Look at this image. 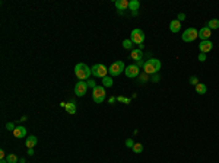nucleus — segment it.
Segmentation results:
<instances>
[{
	"mask_svg": "<svg viewBox=\"0 0 219 163\" xmlns=\"http://www.w3.org/2000/svg\"><path fill=\"white\" fill-rule=\"evenodd\" d=\"M75 74H76V77L79 80H85L86 82L89 79V76L92 74V72H91V68L85 63H79V64L75 66Z\"/></svg>",
	"mask_w": 219,
	"mask_h": 163,
	"instance_id": "f257e3e1",
	"label": "nucleus"
},
{
	"mask_svg": "<svg viewBox=\"0 0 219 163\" xmlns=\"http://www.w3.org/2000/svg\"><path fill=\"white\" fill-rule=\"evenodd\" d=\"M143 70L146 74H156L161 70V61L158 58H149L143 64Z\"/></svg>",
	"mask_w": 219,
	"mask_h": 163,
	"instance_id": "f03ea898",
	"label": "nucleus"
},
{
	"mask_svg": "<svg viewBox=\"0 0 219 163\" xmlns=\"http://www.w3.org/2000/svg\"><path fill=\"white\" fill-rule=\"evenodd\" d=\"M105 96H107V93H105V87L104 86H96L95 89L92 90V99H94V102L95 103H102V102L105 101Z\"/></svg>",
	"mask_w": 219,
	"mask_h": 163,
	"instance_id": "7ed1b4c3",
	"label": "nucleus"
},
{
	"mask_svg": "<svg viewBox=\"0 0 219 163\" xmlns=\"http://www.w3.org/2000/svg\"><path fill=\"white\" fill-rule=\"evenodd\" d=\"M130 41H132L133 44H137V45L143 44V41H145V32L139 28L133 29L132 34H130Z\"/></svg>",
	"mask_w": 219,
	"mask_h": 163,
	"instance_id": "20e7f679",
	"label": "nucleus"
},
{
	"mask_svg": "<svg viewBox=\"0 0 219 163\" xmlns=\"http://www.w3.org/2000/svg\"><path fill=\"white\" fill-rule=\"evenodd\" d=\"M124 70H126V67H124L123 61H114L111 66L108 67V73L111 74V76H120Z\"/></svg>",
	"mask_w": 219,
	"mask_h": 163,
	"instance_id": "39448f33",
	"label": "nucleus"
},
{
	"mask_svg": "<svg viewBox=\"0 0 219 163\" xmlns=\"http://www.w3.org/2000/svg\"><path fill=\"white\" fill-rule=\"evenodd\" d=\"M199 37V31L196 28H187L184 31V34L181 35V40L184 41V42H191V41H194Z\"/></svg>",
	"mask_w": 219,
	"mask_h": 163,
	"instance_id": "423d86ee",
	"label": "nucleus"
},
{
	"mask_svg": "<svg viewBox=\"0 0 219 163\" xmlns=\"http://www.w3.org/2000/svg\"><path fill=\"white\" fill-rule=\"evenodd\" d=\"M91 72H92V74H94L95 77H101V79H104L108 73V68L105 67L104 64H95V66H92Z\"/></svg>",
	"mask_w": 219,
	"mask_h": 163,
	"instance_id": "0eeeda50",
	"label": "nucleus"
},
{
	"mask_svg": "<svg viewBox=\"0 0 219 163\" xmlns=\"http://www.w3.org/2000/svg\"><path fill=\"white\" fill-rule=\"evenodd\" d=\"M88 83L86 82H83V80H79L78 83H76V86H75V93H76V96H79V98H82V96L86 95V92H88Z\"/></svg>",
	"mask_w": 219,
	"mask_h": 163,
	"instance_id": "6e6552de",
	"label": "nucleus"
},
{
	"mask_svg": "<svg viewBox=\"0 0 219 163\" xmlns=\"http://www.w3.org/2000/svg\"><path fill=\"white\" fill-rule=\"evenodd\" d=\"M124 73H126V76H127V77L133 79V77H137V76L140 74V70H139V66H137V64H130V66H127V67H126Z\"/></svg>",
	"mask_w": 219,
	"mask_h": 163,
	"instance_id": "1a4fd4ad",
	"label": "nucleus"
},
{
	"mask_svg": "<svg viewBox=\"0 0 219 163\" xmlns=\"http://www.w3.org/2000/svg\"><path fill=\"white\" fill-rule=\"evenodd\" d=\"M212 48H213V44L210 42V41H202L200 44H199V50H200V52H203V54H208L209 51H212Z\"/></svg>",
	"mask_w": 219,
	"mask_h": 163,
	"instance_id": "9d476101",
	"label": "nucleus"
},
{
	"mask_svg": "<svg viewBox=\"0 0 219 163\" xmlns=\"http://www.w3.org/2000/svg\"><path fill=\"white\" fill-rule=\"evenodd\" d=\"M210 35H212V31H210L208 26H205V28H202L199 31V38L202 41H208L209 38H210Z\"/></svg>",
	"mask_w": 219,
	"mask_h": 163,
	"instance_id": "9b49d317",
	"label": "nucleus"
},
{
	"mask_svg": "<svg viewBox=\"0 0 219 163\" xmlns=\"http://www.w3.org/2000/svg\"><path fill=\"white\" fill-rule=\"evenodd\" d=\"M13 135H15L16 138H23V137L26 135V128L22 127V125H18L16 128L13 130Z\"/></svg>",
	"mask_w": 219,
	"mask_h": 163,
	"instance_id": "f8f14e48",
	"label": "nucleus"
},
{
	"mask_svg": "<svg viewBox=\"0 0 219 163\" xmlns=\"http://www.w3.org/2000/svg\"><path fill=\"white\" fill-rule=\"evenodd\" d=\"M114 6L118 10H126V9H129V0H117L114 3Z\"/></svg>",
	"mask_w": 219,
	"mask_h": 163,
	"instance_id": "ddd939ff",
	"label": "nucleus"
},
{
	"mask_svg": "<svg viewBox=\"0 0 219 163\" xmlns=\"http://www.w3.org/2000/svg\"><path fill=\"white\" fill-rule=\"evenodd\" d=\"M169 29H171V32H180L181 31V22L180 21H177V19L171 21V23H169Z\"/></svg>",
	"mask_w": 219,
	"mask_h": 163,
	"instance_id": "4468645a",
	"label": "nucleus"
},
{
	"mask_svg": "<svg viewBox=\"0 0 219 163\" xmlns=\"http://www.w3.org/2000/svg\"><path fill=\"white\" fill-rule=\"evenodd\" d=\"M37 143H38V138L35 135H29L28 138H26V141H25V144H26L28 149H34L37 146Z\"/></svg>",
	"mask_w": 219,
	"mask_h": 163,
	"instance_id": "2eb2a0df",
	"label": "nucleus"
},
{
	"mask_svg": "<svg viewBox=\"0 0 219 163\" xmlns=\"http://www.w3.org/2000/svg\"><path fill=\"white\" fill-rule=\"evenodd\" d=\"M139 7H140V3H139L137 0H130V2H129V9L133 12V15H136V13H137Z\"/></svg>",
	"mask_w": 219,
	"mask_h": 163,
	"instance_id": "dca6fc26",
	"label": "nucleus"
},
{
	"mask_svg": "<svg viewBox=\"0 0 219 163\" xmlns=\"http://www.w3.org/2000/svg\"><path fill=\"white\" fill-rule=\"evenodd\" d=\"M142 57H143V52L142 50H132V58L136 60V61H140Z\"/></svg>",
	"mask_w": 219,
	"mask_h": 163,
	"instance_id": "f3484780",
	"label": "nucleus"
},
{
	"mask_svg": "<svg viewBox=\"0 0 219 163\" xmlns=\"http://www.w3.org/2000/svg\"><path fill=\"white\" fill-rule=\"evenodd\" d=\"M196 92L199 93V95H205L206 92H208V86L205 83H199L196 84Z\"/></svg>",
	"mask_w": 219,
	"mask_h": 163,
	"instance_id": "a211bd4d",
	"label": "nucleus"
},
{
	"mask_svg": "<svg viewBox=\"0 0 219 163\" xmlns=\"http://www.w3.org/2000/svg\"><path fill=\"white\" fill-rule=\"evenodd\" d=\"M66 111H67V114H72V115H75L76 114V105H75V102H69V103H66Z\"/></svg>",
	"mask_w": 219,
	"mask_h": 163,
	"instance_id": "6ab92c4d",
	"label": "nucleus"
},
{
	"mask_svg": "<svg viewBox=\"0 0 219 163\" xmlns=\"http://www.w3.org/2000/svg\"><path fill=\"white\" fill-rule=\"evenodd\" d=\"M208 28L212 31V29H218L219 28V19H210L208 22Z\"/></svg>",
	"mask_w": 219,
	"mask_h": 163,
	"instance_id": "aec40b11",
	"label": "nucleus"
},
{
	"mask_svg": "<svg viewBox=\"0 0 219 163\" xmlns=\"http://www.w3.org/2000/svg\"><path fill=\"white\" fill-rule=\"evenodd\" d=\"M102 86H104V87H111L112 86V77L105 76V77L102 79Z\"/></svg>",
	"mask_w": 219,
	"mask_h": 163,
	"instance_id": "412c9836",
	"label": "nucleus"
},
{
	"mask_svg": "<svg viewBox=\"0 0 219 163\" xmlns=\"http://www.w3.org/2000/svg\"><path fill=\"white\" fill-rule=\"evenodd\" d=\"M133 152H135L136 154L142 153V152H143V146H142L140 143H135V146H133Z\"/></svg>",
	"mask_w": 219,
	"mask_h": 163,
	"instance_id": "4be33fe9",
	"label": "nucleus"
},
{
	"mask_svg": "<svg viewBox=\"0 0 219 163\" xmlns=\"http://www.w3.org/2000/svg\"><path fill=\"white\" fill-rule=\"evenodd\" d=\"M6 160H7L9 163H18V156L16 154H7Z\"/></svg>",
	"mask_w": 219,
	"mask_h": 163,
	"instance_id": "5701e85b",
	"label": "nucleus"
},
{
	"mask_svg": "<svg viewBox=\"0 0 219 163\" xmlns=\"http://www.w3.org/2000/svg\"><path fill=\"white\" fill-rule=\"evenodd\" d=\"M132 45H133V42H132L130 40H124L123 41V47L126 48V50H130V48H132Z\"/></svg>",
	"mask_w": 219,
	"mask_h": 163,
	"instance_id": "b1692460",
	"label": "nucleus"
},
{
	"mask_svg": "<svg viewBox=\"0 0 219 163\" xmlns=\"http://www.w3.org/2000/svg\"><path fill=\"white\" fill-rule=\"evenodd\" d=\"M86 83H88V86H89V87H92V90L96 87V83L92 79H88V80H86Z\"/></svg>",
	"mask_w": 219,
	"mask_h": 163,
	"instance_id": "393cba45",
	"label": "nucleus"
},
{
	"mask_svg": "<svg viewBox=\"0 0 219 163\" xmlns=\"http://www.w3.org/2000/svg\"><path fill=\"white\" fill-rule=\"evenodd\" d=\"M6 128L9 130V131H13L16 127H15V124H13V122H7V124H6Z\"/></svg>",
	"mask_w": 219,
	"mask_h": 163,
	"instance_id": "a878e982",
	"label": "nucleus"
},
{
	"mask_svg": "<svg viewBox=\"0 0 219 163\" xmlns=\"http://www.w3.org/2000/svg\"><path fill=\"white\" fill-rule=\"evenodd\" d=\"M117 101L123 102V103H129V102H130V99H127V98H124V96H118V98H117Z\"/></svg>",
	"mask_w": 219,
	"mask_h": 163,
	"instance_id": "bb28decb",
	"label": "nucleus"
},
{
	"mask_svg": "<svg viewBox=\"0 0 219 163\" xmlns=\"http://www.w3.org/2000/svg\"><path fill=\"white\" fill-rule=\"evenodd\" d=\"M126 146L130 147V149H133V146H135V141L130 140V138H129V140H126Z\"/></svg>",
	"mask_w": 219,
	"mask_h": 163,
	"instance_id": "cd10ccee",
	"label": "nucleus"
},
{
	"mask_svg": "<svg viewBox=\"0 0 219 163\" xmlns=\"http://www.w3.org/2000/svg\"><path fill=\"white\" fill-rule=\"evenodd\" d=\"M190 83L193 84V86H196V84H199V80H197V77H190Z\"/></svg>",
	"mask_w": 219,
	"mask_h": 163,
	"instance_id": "c85d7f7f",
	"label": "nucleus"
},
{
	"mask_svg": "<svg viewBox=\"0 0 219 163\" xmlns=\"http://www.w3.org/2000/svg\"><path fill=\"white\" fill-rule=\"evenodd\" d=\"M205 60H206V54L200 52V54H199V61H205Z\"/></svg>",
	"mask_w": 219,
	"mask_h": 163,
	"instance_id": "c756f323",
	"label": "nucleus"
},
{
	"mask_svg": "<svg viewBox=\"0 0 219 163\" xmlns=\"http://www.w3.org/2000/svg\"><path fill=\"white\" fill-rule=\"evenodd\" d=\"M159 80V74H152V82H158Z\"/></svg>",
	"mask_w": 219,
	"mask_h": 163,
	"instance_id": "7c9ffc66",
	"label": "nucleus"
},
{
	"mask_svg": "<svg viewBox=\"0 0 219 163\" xmlns=\"http://www.w3.org/2000/svg\"><path fill=\"white\" fill-rule=\"evenodd\" d=\"M184 19H185L184 13H180V15H178V17H177V21H180V22H181V21H184Z\"/></svg>",
	"mask_w": 219,
	"mask_h": 163,
	"instance_id": "2f4dec72",
	"label": "nucleus"
},
{
	"mask_svg": "<svg viewBox=\"0 0 219 163\" xmlns=\"http://www.w3.org/2000/svg\"><path fill=\"white\" fill-rule=\"evenodd\" d=\"M7 156H6V153L3 152V150H0V159H6Z\"/></svg>",
	"mask_w": 219,
	"mask_h": 163,
	"instance_id": "473e14b6",
	"label": "nucleus"
},
{
	"mask_svg": "<svg viewBox=\"0 0 219 163\" xmlns=\"http://www.w3.org/2000/svg\"><path fill=\"white\" fill-rule=\"evenodd\" d=\"M28 154L29 156H32V154H34V149H28Z\"/></svg>",
	"mask_w": 219,
	"mask_h": 163,
	"instance_id": "72a5a7b5",
	"label": "nucleus"
},
{
	"mask_svg": "<svg viewBox=\"0 0 219 163\" xmlns=\"http://www.w3.org/2000/svg\"><path fill=\"white\" fill-rule=\"evenodd\" d=\"M108 102H110V103H114V102H116V98H114V96H112V98H110V101H108Z\"/></svg>",
	"mask_w": 219,
	"mask_h": 163,
	"instance_id": "f704fd0d",
	"label": "nucleus"
},
{
	"mask_svg": "<svg viewBox=\"0 0 219 163\" xmlns=\"http://www.w3.org/2000/svg\"><path fill=\"white\" fill-rule=\"evenodd\" d=\"M0 163H9V162H7L6 159H0Z\"/></svg>",
	"mask_w": 219,
	"mask_h": 163,
	"instance_id": "c9c22d12",
	"label": "nucleus"
}]
</instances>
